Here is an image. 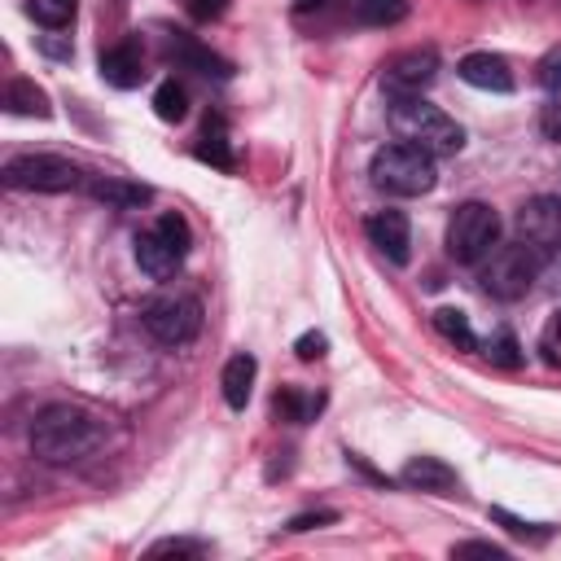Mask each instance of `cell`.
I'll list each match as a JSON object with an SVG mask.
<instances>
[{"label":"cell","instance_id":"obj_24","mask_svg":"<svg viewBox=\"0 0 561 561\" xmlns=\"http://www.w3.org/2000/svg\"><path fill=\"white\" fill-rule=\"evenodd\" d=\"M486 359L491 364H500V368H517L526 355H522V342L513 337V329H495L491 337H486Z\"/></svg>","mask_w":561,"mask_h":561},{"label":"cell","instance_id":"obj_12","mask_svg":"<svg viewBox=\"0 0 561 561\" xmlns=\"http://www.w3.org/2000/svg\"><path fill=\"white\" fill-rule=\"evenodd\" d=\"M456 75L482 92H513V70L500 53H469V57H460Z\"/></svg>","mask_w":561,"mask_h":561},{"label":"cell","instance_id":"obj_15","mask_svg":"<svg viewBox=\"0 0 561 561\" xmlns=\"http://www.w3.org/2000/svg\"><path fill=\"white\" fill-rule=\"evenodd\" d=\"M101 75H105V83H114V88H136V83L145 79L140 48H136L131 39H123V44L105 48V53H101Z\"/></svg>","mask_w":561,"mask_h":561},{"label":"cell","instance_id":"obj_20","mask_svg":"<svg viewBox=\"0 0 561 561\" xmlns=\"http://www.w3.org/2000/svg\"><path fill=\"white\" fill-rule=\"evenodd\" d=\"M197 158L219 167V171H232V149H228V131H224L219 118H206V131L197 140Z\"/></svg>","mask_w":561,"mask_h":561},{"label":"cell","instance_id":"obj_18","mask_svg":"<svg viewBox=\"0 0 561 561\" xmlns=\"http://www.w3.org/2000/svg\"><path fill=\"white\" fill-rule=\"evenodd\" d=\"M167 48H171V57H175V61L193 66L197 75H215V79H228V75H232V66H228L224 57H215L210 48H202V44H197V39H188V35H175Z\"/></svg>","mask_w":561,"mask_h":561},{"label":"cell","instance_id":"obj_34","mask_svg":"<svg viewBox=\"0 0 561 561\" xmlns=\"http://www.w3.org/2000/svg\"><path fill=\"white\" fill-rule=\"evenodd\" d=\"M228 9V0H188V13L197 18V22H210V18H219Z\"/></svg>","mask_w":561,"mask_h":561},{"label":"cell","instance_id":"obj_29","mask_svg":"<svg viewBox=\"0 0 561 561\" xmlns=\"http://www.w3.org/2000/svg\"><path fill=\"white\" fill-rule=\"evenodd\" d=\"M324 346H329V337H324L320 329H307V333L294 342V355H298V359H320Z\"/></svg>","mask_w":561,"mask_h":561},{"label":"cell","instance_id":"obj_31","mask_svg":"<svg viewBox=\"0 0 561 561\" xmlns=\"http://www.w3.org/2000/svg\"><path fill=\"white\" fill-rule=\"evenodd\" d=\"M333 522H337V513H333V508H320V513H298V517H289L285 530H311V526H333Z\"/></svg>","mask_w":561,"mask_h":561},{"label":"cell","instance_id":"obj_6","mask_svg":"<svg viewBox=\"0 0 561 561\" xmlns=\"http://www.w3.org/2000/svg\"><path fill=\"white\" fill-rule=\"evenodd\" d=\"M184 254H188V224H184V215H175V210H167L153 228H145V232L136 237V263H140V272L153 276V280L175 276L180 263H184Z\"/></svg>","mask_w":561,"mask_h":561},{"label":"cell","instance_id":"obj_26","mask_svg":"<svg viewBox=\"0 0 561 561\" xmlns=\"http://www.w3.org/2000/svg\"><path fill=\"white\" fill-rule=\"evenodd\" d=\"M491 522H500L508 535H517V539H548L552 530L543 526V522H522V517H513L508 508H491Z\"/></svg>","mask_w":561,"mask_h":561},{"label":"cell","instance_id":"obj_4","mask_svg":"<svg viewBox=\"0 0 561 561\" xmlns=\"http://www.w3.org/2000/svg\"><path fill=\"white\" fill-rule=\"evenodd\" d=\"M368 175L381 193H394V197H416V193H430L438 171H434V153H425L421 145H408V140H390L373 153L368 162Z\"/></svg>","mask_w":561,"mask_h":561},{"label":"cell","instance_id":"obj_2","mask_svg":"<svg viewBox=\"0 0 561 561\" xmlns=\"http://www.w3.org/2000/svg\"><path fill=\"white\" fill-rule=\"evenodd\" d=\"M390 127L399 131V140L408 145H421L425 153L434 158H447V153H460L465 145V131L456 118H447L438 105H430L421 92L416 96H390Z\"/></svg>","mask_w":561,"mask_h":561},{"label":"cell","instance_id":"obj_11","mask_svg":"<svg viewBox=\"0 0 561 561\" xmlns=\"http://www.w3.org/2000/svg\"><path fill=\"white\" fill-rule=\"evenodd\" d=\"M364 232L368 241L390 259V263H408V245H412V228H408V215L403 210H373L364 219Z\"/></svg>","mask_w":561,"mask_h":561},{"label":"cell","instance_id":"obj_19","mask_svg":"<svg viewBox=\"0 0 561 561\" xmlns=\"http://www.w3.org/2000/svg\"><path fill=\"white\" fill-rule=\"evenodd\" d=\"M320 394H302V390H294V386H285V390H276V399H272V408H276V416L280 421H294V425H302V421H311L316 412H320Z\"/></svg>","mask_w":561,"mask_h":561},{"label":"cell","instance_id":"obj_5","mask_svg":"<svg viewBox=\"0 0 561 561\" xmlns=\"http://www.w3.org/2000/svg\"><path fill=\"white\" fill-rule=\"evenodd\" d=\"M500 232H504V224H500L495 206H486V202H465V206H456L451 219H447V254H451L456 263L478 267V263L500 245Z\"/></svg>","mask_w":561,"mask_h":561},{"label":"cell","instance_id":"obj_22","mask_svg":"<svg viewBox=\"0 0 561 561\" xmlns=\"http://www.w3.org/2000/svg\"><path fill=\"white\" fill-rule=\"evenodd\" d=\"M355 18L364 26H394L408 18V0H355Z\"/></svg>","mask_w":561,"mask_h":561},{"label":"cell","instance_id":"obj_10","mask_svg":"<svg viewBox=\"0 0 561 561\" xmlns=\"http://www.w3.org/2000/svg\"><path fill=\"white\" fill-rule=\"evenodd\" d=\"M517 237L526 245H535L539 254H557L561 250V197H530L517 219H513Z\"/></svg>","mask_w":561,"mask_h":561},{"label":"cell","instance_id":"obj_1","mask_svg":"<svg viewBox=\"0 0 561 561\" xmlns=\"http://www.w3.org/2000/svg\"><path fill=\"white\" fill-rule=\"evenodd\" d=\"M105 438V421L79 403H48L31 421V451L48 465H70L96 451Z\"/></svg>","mask_w":561,"mask_h":561},{"label":"cell","instance_id":"obj_21","mask_svg":"<svg viewBox=\"0 0 561 561\" xmlns=\"http://www.w3.org/2000/svg\"><path fill=\"white\" fill-rule=\"evenodd\" d=\"M434 329H438L456 351H473V346H478L469 316H465V311H456V307H438V311H434Z\"/></svg>","mask_w":561,"mask_h":561},{"label":"cell","instance_id":"obj_23","mask_svg":"<svg viewBox=\"0 0 561 561\" xmlns=\"http://www.w3.org/2000/svg\"><path fill=\"white\" fill-rule=\"evenodd\" d=\"M153 114H158L162 123H180V118L188 114V92H184L175 79L158 83V92H153Z\"/></svg>","mask_w":561,"mask_h":561},{"label":"cell","instance_id":"obj_25","mask_svg":"<svg viewBox=\"0 0 561 561\" xmlns=\"http://www.w3.org/2000/svg\"><path fill=\"white\" fill-rule=\"evenodd\" d=\"M26 9H31V18H35L39 26H48V31H61V26L75 22V0H31Z\"/></svg>","mask_w":561,"mask_h":561},{"label":"cell","instance_id":"obj_33","mask_svg":"<svg viewBox=\"0 0 561 561\" xmlns=\"http://www.w3.org/2000/svg\"><path fill=\"white\" fill-rule=\"evenodd\" d=\"M543 355H548V364H561V311H557L552 324L543 329Z\"/></svg>","mask_w":561,"mask_h":561},{"label":"cell","instance_id":"obj_35","mask_svg":"<svg viewBox=\"0 0 561 561\" xmlns=\"http://www.w3.org/2000/svg\"><path fill=\"white\" fill-rule=\"evenodd\" d=\"M44 53H48V57H70V48H66L61 39H44Z\"/></svg>","mask_w":561,"mask_h":561},{"label":"cell","instance_id":"obj_16","mask_svg":"<svg viewBox=\"0 0 561 561\" xmlns=\"http://www.w3.org/2000/svg\"><path fill=\"white\" fill-rule=\"evenodd\" d=\"M254 377H259V364H254V355H250V351H241V355H232V359L224 364V373H219V386H224V399H228V408H245V403H250Z\"/></svg>","mask_w":561,"mask_h":561},{"label":"cell","instance_id":"obj_9","mask_svg":"<svg viewBox=\"0 0 561 561\" xmlns=\"http://www.w3.org/2000/svg\"><path fill=\"white\" fill-rule=\"evenodd\" d=\"M438 75V53L434 48H403L381 66V88L386 96H416L430 88Z\"/></svg>","mask_w":561,"mask_h":561},{"label":"cell","instance_id":"obj_30","mask_svg":"<svg viewBox=\"0 0 561 561\" xmlns=\"http://www.w3.org/2000/svg\"><path fill=\"white\" fill-rule=\"evenodd\" d=\"M456 557H491V561H504V548L500 543H486V539H465L451 548Z\"/></svg>","mask_w":561,"mask_h":561},{"label":"cell","instance_id":"obj_8","mask_svg":"<svg viewBox=\"0 0 561 561\" xmlns=\"http://www.w3.org/2000/svg\"><path fill=\"white\" fill-rule=\"evenodd\" d=\"M0 175H4L9 188H26V193H66V188H79V180H83V171L70 158H57V153L9 158Z\"/></svg>","mask_w":561,"mask_h":561},{"label":"cell","instance_id":"obj_36","mask_svg":"<svg viewBox=\"0 0 561 561\" xmlns=\"http://www.w3.org/2000/svg\"><path fill=\"white\" fill-rule=\"evenodd\" d=\"M329 0H298V13H307V9H324Z\"/></svg>","mask_w":561,"mask_h":561},{"label":"cell","instance_id":"obj_27","mask_svg":"<svg viewBox=\"0 0 561 561\" xmlns=\"http://www.w3.org/2000/svg\"><path fill=\"white\" fill-rule=\"evenodd\" d=\"M535 79H539V88H548V92H561V44H552V48L539 57V66H535Z\"/></svg>","mask_w":561,"mask_h":561},{"label":"cell","instance_id":"obj_7","mask_svg":"<svg viewBox=\"0 0 561 561\" xmlns=\"http://www.w3.org/2000/svg\"><path fill=\"white\" fill-rule=\"evenodd\" d=\"M145 329L162 346H188L202 333V302L193 294H158L140 311Z\"/></svg>","mask_w":561,"mask_h":561},{"label":"cell","instance_id":"obj_14","mask_svg":"<svg viewBox=\"0 0 561 561\" xmlns=\"http://www.w3.org/2000/svg\"><path fill=\"white\" fill-rule=\"evenodd\" d=\"M88 197L114 206V210H131V206H145L153 197L149 184H131V180H118V175H92L88 180Z\"/></svg>","mask_w":561,"mask_h":561},{"label":"cell","instance_id":"obj_3","mask_svg":"<svg viewBox=\"0 0 561 561\" xmlns=\"http://www.w3.org/2000/svg\"><path fill=\"white\" fill-rule=\"evenodd\" d=\"M543 259L535 245L526 241H513V245H495L482 263H478V285L482 294L500 298V302H517L535 289V280L543 276Z\"/></svg>","mask_w":561,"mask_h":561},{"label":"cell","instance_id":"obj_17","mask_svg":"<svg viewBox=\"0 0 561 561\" xmlns=\"http://www.w3.org/2000/svg\"><path fill=\"white\" fill-rule=\"evenodd\" d=\"M4 110H9V114H22V118H48V114H53L48 92H44L35 79H9V88H4Z\"/></svg>","mask_w":561,"mask_h":561},{"label":"cell","instance_id":"obj_28","mask_svg":"<svg viewBox=\"0 0 561 561\" xmlns=\"http://www.w3.org/2000/svg\"><path fill=\"white\" fill-rule=\"evenodd\" d=\"M202 552H206V543H197V539H162L149 548V557H202Z\"/></svg>","mask_w":561,"mask_h":561},{"label":"cell","instance_id":"obj_13","mask_svg":"<svg viewBox=\"0 0 561 561\" xmlns=\"http://www.w3.org/2000/svg\"><path fill=\"white\" fill-rule=\"evenodd\" d=\"M399 482L412 486V491H425V495H451L456 491V469L438 456H412L399 469Z\"/></svg>","mask_w":561,"mask_h":561},{"label":"cell","instance_id":"obj_32","mask_svg":"<svg viewBox=\"0 0 561 561\" xmlns=\"http://www.w3.org/2000/svg\"><path fill=\"white\" fill-rule=\"evenodd\" d=\"M539 127H543V136H548V140H557V145H561V96L543 105V114H539Z\"/></svg>","mask_w":561,"mask_h":561}]
</instances>
